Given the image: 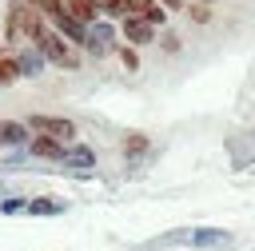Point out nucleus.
<instances>
[{
  "mask_svg": "<svg viewBox=\"0 0 255 251\" xmlns=\"http://www.w3.org/2000/svg\"><path fill=\"white\" fill-rule=\"evenodd\" d=\"M32 44L40 48V56H44L48 64H56V68H64V72H80V52H76V44H68L56 28L40 24L36 36H32Z\"/></svg>",
  "mask_w": 255,
  "mask_h": 251,
  "instance_id": "1",
  "label": "nucleus"
},
{
  "mask_svg": "<svg viewBox=\"0 0 255 251\" xmlns=\"http://www.w3.org/2000/svg\"><path fill=\"white\" fill-rule=\"evenodd\" d=\"M44 24V16L28 4V0H8V12H4V40L8 44H28L36 36V28Z\"/></svg>",
  "mask_w": 255,
  "mask_h": 251,
  "instance_id": "2",
  "label": "nucleus"
},
{
  "mask_svg": "<svg viewBox=\"0 0 255 251\" xmlns=\"http://www.w3.org/2000/svg\"><path fill=\"white\" fill-rule=\"evenodd\" d=\"M28 131L32 135H44V139H56V143H72L76 139V124L64 120V116H32L28 120Z\"/></svg>",
  "mask_w": 255,
  "mask_h": 251,
  "instance_id": "3",
  "label": "nucleus"
},
{
  "mask_svg": "<svg viewBox=\"0 0 255 251\" xmlns=\"http://www.w3.org/2000/svg\"><path fill=\"white\" fill-rule=\"evenodd\" d=\"M52 28L68 40V44H76V48H88V28L80 24V20H72L68 12H60V16H52Z\"/></svg>",
  "mask_w": 255,
  "mask_h": 251,
  "instance_id": "4",
  "label": "nucleus"
},
{
  "mask_svg": "<svg viewBox=\"0 0 255 251\" xmlns=\"http://www.w3.org/2000/svg\"><path fill=\"white\" fill-rule=\"evenodd\" d=\"M124 40H128L131 48H139V44H151V40H155V28H151L143 16H128V20H124Z\"/></svg>",
  "mask_w": 255,
  "mask_h": 251,
  "instance_id": "5",
  "label": "nucleus"
},
{
  "mask_svg": "<svg viewBox=\"0 0 255 251\" xmlns=\"http://www.w3.org/2000/svg\"><path fill=\"white\" fill-rule=\"evenodd\" d=\"M64 12L72 20H80L84 28H92L100 20V0H64Z\"/></svg>",
  "mask_w": 255,
  "mask_h": 251,
  "instance_id": "6",
  "label": "nucleus"
},
{
  "mask_svg": "<svg viewBox=\"0 0 255 251\" xmlns=\"http://www.w3.org/2000/svg\"><path fill=\"white\" fill-rule=\"evenodd\" d=\"M187 243H191V247H219V243L227 247V243H231V231H223V227H195V231L187 235Z\"/></svg>",
  "mask_w": 255,
  "mask_h": 251,
  "instance_id": "7",
  "label": "nucleus"
},
{
  "mask_svg": "<svg viewBox=\"0 0 255 251\" xmlns=\"http://www.w3.org/2000/svg\"><path fill=\"white\" fill-rule=\"evenodd\" d=\"M88 52H92V56H104V52H112V28H108L104 20H96V24L88 28Z\"/></svg>",
  "mask_w": 255,
  "mask_h": 251,
  "instance_id": "8",
  "label": "nucleus"
},
{
  "mask_svg": "<svg viewBox=\"0 0 255 251\" xmlns=\"http://www.w3.org/2000/svg\"><path fill=\"white\" fill-rule=\"evenodd\" d=\"M28 215H64L68 211V203L64 199H56V195H36V199H28V207H24Z\"/></svg>",
  "mask_w": 255,
  "mask_h": 251,
  "instance_id": "9",
  "label": "nucleus"
},
{
  "mask_svg": "<svg viewBox=\"0 0 255 251\" xmlns=\"http://www.w3.org/2000/svg\"><path fill=\"white\" fill-rule=\"evenodd\" d=\"M64 163L68 167H96V151L88 143H68L64 147Z\"/></svg>",
  "mask_w": 255,
  "mask_h": 251,
  "instance_id": "10",
  "label": "nucleus"
},
{
  "mask_svg": "<svg viewBox=\"0 0 255 251\" xmlns=\"http://www.w3.org/2000/svg\"><path fill=\"white\" fill-rule=\"evenodd\" d=\"M16 68H20V76H40L44 72V56H40V48H24L20 56H16Z\"/></svg>",
  "mask_w": 255,
  "mask_h": 251,
  "instance_id": "11",
  "label": "nucleus"
},
{
  "mask_svg": "<svg viewBox=\"0 0 255 251\" xmlns=\"http://www.w3.org/2000/svg\"><path fill=\"white\" fill-rule=\"evenodd\" d=\"M28 139V124H16V120H0V147H16Z\"/></svg>",
  "mask_w": 255,
  "mask_h": 251,
  "instance_id": "12",
  "label": "nucleus"
},
{
  "mask_svg": "<svg viewBox=\"0 0 255 251\" xmlns=\"http://www.w3.org/2000/svg\"><path fill=\"white\" fill-rule=\"evenodd\" d=\"M139 12V0H100V16H120V20H128V16H135Z\"/></svg>",
  "mask_w": 255,
  "mask_h": 251,
  "instance_id": "13",
  "label": "nucleus"
},
{
  "mask_svg": "<svg viewBox=\"0 0 255 251\" xmlns=\"http://www.w3.org/2000/svg\"><path fill=\"white\" fill-rule=\"evenodd\" d=\"M32 155H40V159H60V163H64V143L44 139V135H32Z\"/></svg>",
  "mask_w": 255,
  "mask_h": 251,
  "instance_id": "14",
  "label": "nucleus"
},
{
  "mask_svg": "<svg viewBox=\"0 0 255 251\" xmlns=\"http://www.w3.org/2000/svg\"><path fill=\"white\" fill-rule=\"evenodd\" d=\"M135 16H143L151 28H163V24H167V8H163L159 0H139V12H135Z\"/></svg>",
  "mask_w": 255,
  "mask_h": 251,
  "instance_id": "15",
  "label": "nucleus"
},
{
  "mask_svg": "<svg viewBox=\"0 0 255 251\" xmlns=\"http://www.w3.org/2000/svg\"><path fill=\"white\" fill-rule=\"evenodd\" d=\"M147 151H151V139H147L143 131H128V135H124V155H128V159L147 155Z\"/></svg>",
  "mask_w": 255,
  "mask_h": 251,
  "instance_id": "16",
  "label": "nucleus"
},
{
  "mask_svg": "<svg viewBox=\"0 0 255 251\" xmlns=\"http://www.w3.org/2000/svg\"><path fill=\"white\" fill-rule=\"evenodd\" d=\"M20 80V68H16V56H0V88L16 84Z\"/></svg>",
  "mask_w": 255,
  "mask_h": 251,
  "instance_id": "17",
  "label": "nucleus"
},
{
  "mask_svg": "<svg viewBox=\"0 0 255 251\" xmlns=\"http://www.w3.org/2000/svg\"><path fill=\"white\" fill-rule=\"evenodd\" d=\"M28 4H32V8L40 12V16H48V20L64 12V0H28Z\"/></svg>",
  "mask_w": 255,
  "mask_h": 251,
  "instance_id": "18",
  "label": "nucleus"
},
{
  "mask_svg": "<svg viewBox=\"0 0 255 251\" xmlns=\"http://www.w3.org/2000/svg\"><path fill=\"white\" fill-rule=\"evenodd\" d=\"M120 60H124V68H128V72H139V56H135V48H131V44H120Z\"/></svg>",
  "mask_w": 255,
  "mask_h": 251,
  "instance_id": "19",
  "label": "nucleus"
},
{
  "mask_svg": "<svg viewBox=\"0 0 255 251\" xmlns=\"http://www.w3.org/2000/svg\"><path fill=\"white\" fill-rule=\"evenodd\" d=\"M187 16H191L195 24H207V20H211V12H207V4H191V8H187Z\"/></svg>",
  "mask_w": 255,
  "mask_h": 251,
  "instance_id": "20",
  "label": "nucleus"
},
{
  "mask_svg": "<svg viewBox=\"0 0 255 251\" xmlns=\"http://www.w3.org/2000/svg\"><path fill=\"white\" fill-rule=\"evenodd\" d=\"M155 40L163 44V52H179V36H175V32H159Z\"/></svg>",
  "mask_w": 255,
  "mask_h": 251,
  "instance_id": "21",
  "label": "nucleus"
},
{
  "mask_svg": "<svg viewBox=\"0 0 255 251\" xmlns=\"http://www.w3.org/2000/svg\"><path fill=\"white\" fill-rule=\"evenodd\" d=\"M24 207H28V199H20V195H16V199H4V203H0V211H4V215H16V211H24Z\"/></svg>",
  "mask_w": 255,
  "mask_h": 251,
  "instance_id": "22",
  "label": "nucleus"
},
{
  "mask_svg": "<svg viewBox=\"0 0 255 251\" xmlns=\"http://www.w3.org/2000/svg\"><path fill=\"white\" fill-rule=\"evenodd\" d=\"M159 4H163L167 12H175V8H183V0H159Z\"/></svg>",
  "mask_w": 255,
  "mask_h": 251,
  "instance_id": "23",
  "label": "nucleus"
}]
</instances>
